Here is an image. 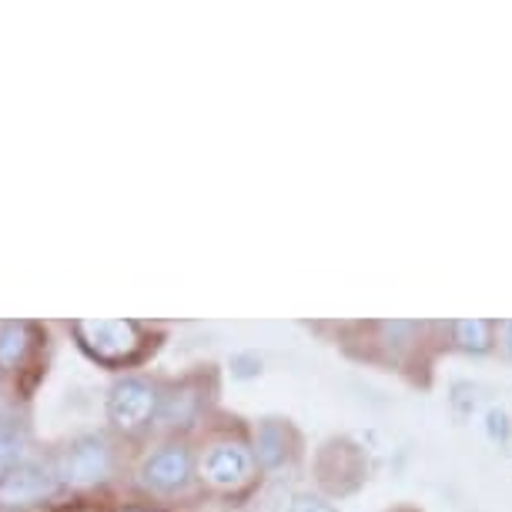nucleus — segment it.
<instances>
[{
    "instance_id": "obj_1",
    "label": "nucleus",
    "mask_w": 512,
    "mask_h": 512,
    "mask_svg": "<svg viewBox=\"0 0 512 512\" xmlns=\"http://www.w3.org/2000/svg\"><path fill=\"white\" fill-rule=\"evenodd\" d=\"M114 466L111 442L104 436H84L64 449L57 459V479L71 482V486H94V482L108 479Z\"/></svg>"
},
{
    "instance_id": "obj_3",
    "label": "nucleus",
    "mask_w": 512,
    "mask_h": 512,
    "mask_svg": "<svg viewBox=\"0 0 512 512\" xmlns=\"http://www.w3.org/2000/svg\"><path fill=\"white\" fill-rule=\"evenodd\" d=\"M158 389L151 382L141 379H124L108 395V419L118 425L121 432H138L144 429L154 415H158Z\"/></svg>"
},
{
    "instance_id": "obj_12",
    "label": "nucleus",
    "mask_w": 512,
    "mask_h": 512,
    "mask_svg": "<svg viewBox=\"0 0 512 512\" xmlns=\"http://www.w3.org/2000/svg\"><path fill=\"white\" fill-rule=\"evenodd\" d=\"M502 349H506L512 355V322L502 325Z\"/></svg>"
},
{
    "instance_id": "obj_6",
    "label": "nucleus",
    "mask_w": 512,
    "mask_h": 512,
    "mask_svg": "<svg viewBox=\"0 0 512 512\" xmlns=\"http://www.w3.org/2000/svg\"><path fill=\"white\" fill-rule=\"evenodd\" d=\"M191 479V456L185 446H164L141 466V482L158 492H175Z\"/></svg>"
},
{
    "instance_id": "obj_7",
    "label": "nucleus",
    "mask_w": 512,
    "mask_h": 512,
    "mask_svg": "<svg viewBox=\"0 0 512 512\" xmlns=\"http://www.w3.org/2000/svg\"><path fill=\"white\" fill-rule=\"evenodd\" d=\"M31 349V325L7 322L0 328V369H17Z\"/></svg>"
},
{
    "instance_id": "obj_2",
    "label": "nucleus",
    "mask_w": 512,
    "mask_h": 512,
    "mask_svg": "<svg viewBox=\"0 0 512 512\" xmlns=\"http://www.w3.org/2000/svg\"><path fill=\"white\" fill-rule=\"evenodd\" d=\"M81 345L101 362H124L141 349L138 322H74Z\"/></svg>"
},
{
    "instance_id": "obj_5",
    "label": "nucleus",
    "mask_w": 512,
    "mask_h": 512,
    "mask_svg": "<svg viewBox=\"0 0 512 512\" xmlns=\"http://www.w3.org/2000/svg\"><path fill=\"white\" fill-rule=\"evenodd\" d=\"M57 489V469L24 462L14 466L7 476H0V506H31L47 499Z\"/></svg>"
},
{
    "instance_id": "obj_11",
    "label": "nucleus",
    "mask_w": 512,
    "mask_h": 512,
    "mask_svg": "<svg viewBox=\"0 0 512 512\" xmlns=\"http://www.w3.org/2000/svg\"><path fill=\"white\" fill-rule=\"evenodd\" d=\"M285 512H335V506L322 496H295Z\"/></svg>"
},
{
    "instance_id": "obj_9",
    "label": "nucleus",
    "mask_w": 512,
    "mask_h": 512,
    "mask_svg": "<svg viewBox=\"0 0 512 512\" xmlns=\"http://www.w3.org/2000/svg\"><path fill=\"white\" fill-rule=\"evenodd\" d=\"M456 342L459 349L466 352H486L492 345V322L486 318H466V322H456Z\"/></svg>"
},
{
    "instance_id": "obj_13",
    "label": "nucleus",
    "mask_w": 512,
    "mask_h": 512,
    "mask_svg": "<svg viewBox=\"0 0 512 512\" xmlns=\"http://www.w3.org/2000/svg\"><path fill=\"white\" fill-rule=\"evenodd\" d=\"M131 512H144V509H131Z\"/></svg>"
},
{
    "instance_id": "obj_4",
    "label": "nucleus",
    "mask_w": 512,
    "mask_h": 512,
    "mask_svg": "<svg viewBox=\"0 0 512 512\" xmlns=\"http://www.w3.org/2000/svg\"><path fill=\"white\" fill-rule=\"evenodd\" d=\"M201 476L215 489H241L251 479V452L241 442H215L201 459Z\"/></svg>"
},
{
    "instance_id": "obj_10",
    "label": "nucleus",
    "mask_w": 512,
    "mask_h": 512,
    "mask_svg": "<svg viewBox=\"0 0 512 512\" xmlns=\"http://www.w3.org/2000/svg\"><path fill=\"white\" fill-rule=\"evenodd\" d=\"M21 449H24V436H21V429H17V422L0 419V476H7V472L17 466Z\"/></svg>"
},
{
    "instance_id": "obj_8",
    "label": "nucleus",
    "mask_w": 512,
    "mask_h": 512,
    "mask_svg": "<svg viewBox=\"0 0 512 512\" xmlns=\"http://www.w3.org/2000/svg\"><path fill=\"white\" fill-rule=\"evenodd\" d=\"M255 456L262 466L275 469L282 466L288 456V439H285V425L278 422H265L262 429L255 432Z\"/></svg>"
}]
</instances>
